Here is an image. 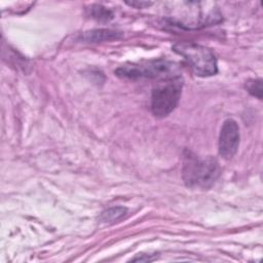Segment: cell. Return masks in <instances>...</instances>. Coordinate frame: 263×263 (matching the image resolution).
I'll return each instance as SVG.
<instances>
[{
	"mask_svg": "<svg viewBox=\"0 0 263 263\" xmlns=\"http://www.w3.org/2000/svg\"><path fill=\"white\" fill-rule=\"evenodd\" d=\"M183 156L182 175L187 187L208 189L214 185L221 173L216 158H200L189 150H185Z\"/></svg>",
	"mask_w": 263,
	"mask_h": 263,
	"instance_id": "1",
	"label": "cell"
},
{
	"mask_svg": "<svg viewBox=\"0 0 263 263\" xmlns=\"http://www.w3.org/2000/svg\"><path fill=\"white\" fill-rule=\"evenodd\" d=\"M173 49L186 60L195 75L209 77L218 72L217 59L208 47L193 42H179L173 46Z\"/></svg>",
	"mask_w": 263,
	"mask_h": 263,
	"instance_id": "2",
	"label": "cell"
},
{
	"mask_svg": "<svg viewBox=\"0 0 263 263\" xmlns=\"http://www.w3.org/2000/svg\"><path fill=\"white\" fill-rule=\"evenodd\" d=\"M178 66L167 60L158 59L145 61L137 64L124 65L116 69L115 74L121 78L139 79V78H173L177 77Z\"/></svg>",
	"mask_w": 263,
	"mask_h": 263,
	"instance_id": "3",
	"label": "cell"
},
{
	"mask_svg": "<svg viewBox=\"0 0 263 263\" xmlns=\"http://www.w3.org/2000/svg\"><path fill=\"white\" fill-rule=\"evenodd\" d=\"M183 81L180 76L165 79L152 90L151 110L155 117L163 118L172 113L177 107L181 93Z\"/></svg>",
	"mask_w": 263,
	"mask_h": 263,
	"instance_id": "4",
	"label": "cell"
},
{
	"mask_svg": "<svg viewBox=\"0 0 263 263\" xmlns=\"http://www.w3.org/2000/svg\"><path fill=\"white\" fill-rule=\"evenodd\" d=\"M239 127L235 120L228 118L223 122L219 135V154L225 158H232L237 152L239 146Z\"/></svg>",
	"mask_w": 263,
	"mask_h": 263,
	"instance_id": "5",
	"label": "cell"
},
{
	"mask_svg": "<svg viewBox=\"0 0 263 263\" xmlns=\"http://www.w3.org/2000/svg\"><path fill=\"white\" fill-rule=\"evenodd\" d=\"M121 33L117 31H113L110 29H96L82 33L81 39L85 42H102V41H110L114 39H118L121 37Z\"/></svg>",
	"mask_w": 263,
	"mask_h": 263,
	"instance_id": "6",
	"label": "cell"
},
{
	"mask_svg": "<svg viewBox=\"0 0 263 263\" xmlns=\"http://www.w3.org/2000/svg\"><path fill=\"white\" fill-rule=\"evenodd\" d=\"M127 214V209L123 206H113L102 212L100 221L103 223H115L120 221Z\"/></svg>",
	"mask_w": 263,
	"mask_h": 263,
	"instance_id": "7",
	"label": "cell"
},
{
	"mask_svg": "<svg viewBox=\"0 0 263 263\" xmlns=\"http://www.w3.org/2000/svg\"><path fill=\"white\" fill-rule=\"evenodd\" d=\"M89 15L99 22H109L114 17L113 12L99 4H93L88 8Z\"/></svg>",
	"mask_w": 263,
	"mask_h": 263,
	"instance_id": "8",
	"label": "cell"
},
{
	"mask_svg": "<svg viewBox=\"0 0 263 263\" xmlns=\"http://www.w3.org/2000/svg\"><path fill=\"white\" fill-rule=\"evenodd\" d=\"M247 89L248 91L254 96L257 97L259 100L262 99V81L261 79H252L247 82Z\"/></svg>",
	"mask_w": 263,
	"mask_h": 263,
	"instance_id": "9",
	"label": "cell"
},
{
	"mask_svg": "<svg viewBox=\"0 0 263 263\" xmlns=\"http://www.w3.org/2000/svg\"><path fill=\"white\" fill-rule=\"evenodd\" d=\"M129 6H134L136 8H145L148 7L152 4V2H146V1H132V2H126Z\"/></svg>",
	"mask_w": 263,
	"mask_h": 263,
	"instance_id": "10",
	"label": "cell"
}]
</instances>
